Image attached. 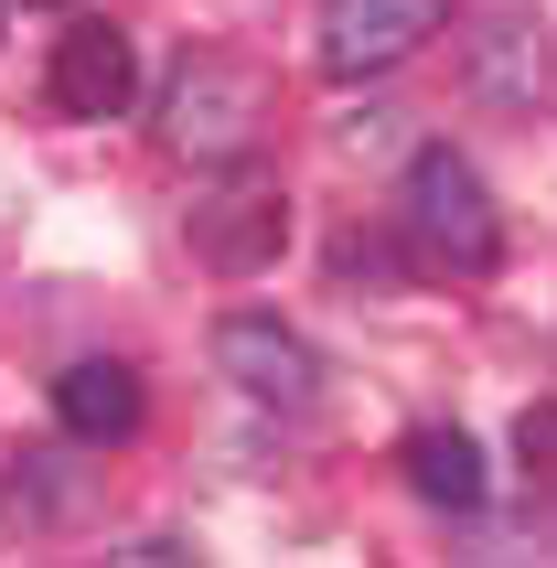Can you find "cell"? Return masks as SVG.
Returning <instances> with one entry per match:
<instances>
[{
  "label": "cell",
  "mask_w": 557,
  "mask_h": 568,
  "mask_svg": "<svg viewBox=\"0 0 557 568\" xmlns=\"http://www.w3.org/2000/svg\"><path fill=\"white\" fill-rule=\"evenodd\" d=\"M54 418H64L75 450H129L140 429H151V386L129 376V365H108V354H87V365L54 376Z\"/></svg>",
  "instance_id": "8"
},
{
  "label": "cell",
  "mask_w": 557,
  "mask_h": 568,
  "mask_svg": "<svg viewBox=\"0 0 557 568\" xmlns=\"http://www.w3.org/2000/svg\"><path fill=\"white\" fill-rule=\"evenodd\" d=\"M193 257L215 268V280H247V268H269L278 247H290V193H278V172H257V161H215V183L193 193Z\"/></svg>",
  "instance_id": "3"
},
{
  "label": "cell",
  "mask_w": 557,
  "mask_h": 568,
  "mask_svg": "<svg viewBox=\"0 0 557 568\" xmlns=\"http://www.w3.org/2000/svg\"><path fill=\"white\" fill-rule=\"evenodd\" d=\"M0 505H11V537H64V526H87L97 515V483H87V462L75 450H22L11 473H0Z\"/></svg>",
  "instance_id": "9"
},
{
  "label": "cell",
  "mask_w": 557,
  "mask_h": 568,
  "mask_svg": "<svg viewBox=\"0 0 557 568\" xmlns=\"http://www.w3.org/2000/svg\"><path fill=\"white\" fill-rule=\"evenodd\" d=\"M407 236H418V257L450 268V280H483L504 257V215H494V193H483V172H472L462 151H418L407 161Z\"/></svg>",
  "instance_id": "2"
},
{
  "label": "cell",
  "mask_w": 557,
  "mask_h": 568,
  "mask_svg": "<svg viewBox=\"0 0 557 568\" xmlns=\"http://www.w3.org/2000/svg\"><path fill=\"white\" fill-rule=\"evenodd\" d=\"M462 64H472V97H483L494 119H536V108H547V75H557L536 11H483Z\"/></svg>",
  "instance_id": "7"
},
{
  "label": "cell",
  "mask_w": 557,
  "mask_h": 568,
  "mask_svg": "<svg viewBox=\"0 0 557 568\" xmlns=\"http://www.w3.org/2000/svg\"><path fill=\"white\" fill-rule=\"evenodd\" d=\"M215 365L247 386L257 408H311V397H322V354H311L278 312H225L215 322Z\"/></svg>",
  "instance_id": "5"
},
{
  "label": "cell",
  "mask_w": 557,
  "mask_h": 568,
  "mask_svg": "<svg viewBox=\"0 0 557 568\" xmlns=\"http://www.w3.org/2000/svg\"><path fill=\"white\" fill-rule=\"evenodd\" d=\"M257 119H269V87H257V64L247 54H225V43H183L172 54V75H161L151 97V129H161V151L172 161H247Z\"/></svg>",
  "instance_id": "1"
},
{
  "label": "cell",
  "mask_w": 557,
  "mask_h": 568,
  "mask_svg": "<svg viewBox=\"0 0 557 568\" xmlns=\"http://www.w3.org/2000/svg\"><path fill=\"white\" fill-rule=\"evenodd\" d=\"M43 87H54L64 119H129V108H140V54H129L119 22H64Z\"/></svg>",
  "instance_id": "6"
},
{
  "label": "cell",
  "mask_w": 557,
  "mask_h": 568,
  "mask_svg": "<svg viewBox=\"0 0 557 568\" xmlns=\"http://www.w3.org/2000/svg\"><path fill=\"white\" fill-rule=\"evenodd\" d=\"M439 22H450V0H322V75L365 87V75L407 64Z\"/></svg>",
  "instance_id": "4"
},
{
  "label": "cell",
  "mask_w": 557,
  "mask_h": 568,
  "mask_svg": "<svg viewBox=\"0 0 557 568\" xmlns=\"http://www.w3.org/2000/svg\"><path fill=\"white\" fill-rule=\"evenodd\" d=\"M515 462H526L536 494H557V397H536V408L515 418Z\"/></svg>",
  "instance_id": "11"
},
{
  "label": "cell",
  "mask_w": 557,
  "mask_h": 568,
  "mask_svg": "<svg viewBox=\"0 0 557 568\" xmlns=\"http://www.w3.org/2000/svg\"><path fill=\"white\" fill-rule=\"evenodd\" d=\"M407 483H418V505L472 515L483 505V450H472L462 429H407Z\"/></svg>",
  "instance_id": "10"
}]
</instances>
